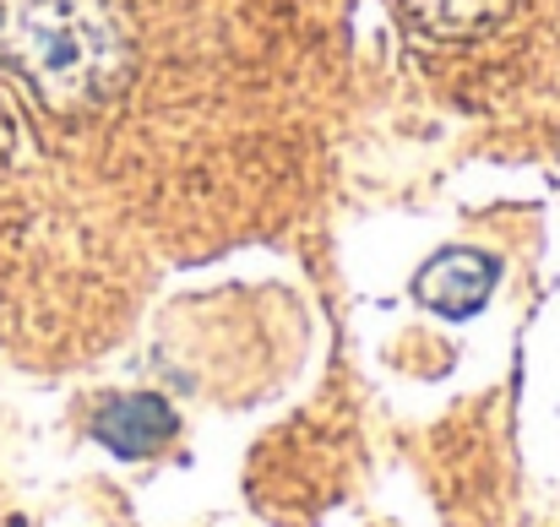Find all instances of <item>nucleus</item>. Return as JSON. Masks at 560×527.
Wrapping results in <instances>:
<instances>
[{
    "instance_id": "obj_2",
    "label": "nucleus",
    "mask_w": 560,
    "mask_h": 527,
    "mask_svg": "<svg viewBox=\"0 0 560 527\" xmlns=\"http://www.w3.org/2000/svg\"><path fill=\"white\" fill-rule=\"evenodd\" d=\"M495 278H501V272H495L490 256H479V250H441V256L424 261L413 294H419L435 316L463 321V316H474V311L495 294Z\"/></svg>"
},
{
    "instance_id": "obj_4",
    "label": "nucleus",
    "mask_w": 560,
    "mask_h": 527,
    "mask_svg": "<svg viewBox=\"0 0 560 527\" xmlns=\"http://www.w3.org/2000/svg\"><path fill=\"white\" fill-rule=\"evenodd\" d=\"M408 11L435 38H468V33L490 27L506 11V0H408Z\"/></svg>"
},
{
    "instance_id": "obj_3",
    "label": "nucleus",
    "mask_w": 560,
    "mask_h": 527,
    "mask_svg": "<svg viewBox=\"0 0 560 527\" xmlns=\"http://www.w3.org/2000/svg\"><path fill=\"white\" fill-rule=\"evenodd\" d=\"M170 430H175V413H170L159 397H115V402L98 408V419H93V435H98L109 452H120V457H148V452H159V446L170 441Z\"/></svg>"
},
{
    "instance_id": "obj_1",
    "label": "nucleus",
    "mask_w": 560,
    "mask_h": 527,
    "mask_svg": "<svg viewBox=\"0 0 560 527\" xmlns=\"http://www.w3.org/2000/svg\"><path fill=\"white\" fill-rule=\"evenodd\" d=\"M0 66L44 109L88 115L131 82L137 49L115 0H0Z\"/></svg>"
}]
</instances>
